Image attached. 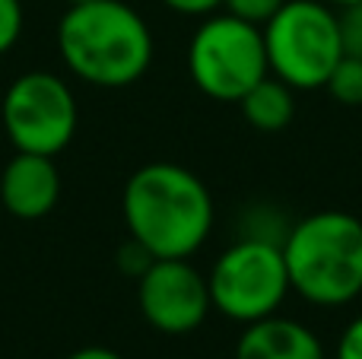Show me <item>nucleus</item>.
I'll return each mask as SVG.
<instances>
[{"instance_id": "f257e3e1", "label": "nucleus", "mask_w": 362, "mask_h": 359, "mask_svg": "<svg viewBox=\"0 0 362 359\" xmlns=\"http://www.w3.org/2000/svg\"><path fill=\"white\" fill-rule=\"evenodd\" d=\"M121 213L153 258H191L213 229V194L185 165L150 163L127 178Z\"/></svg>"}, {"instance_id": "f03ea898", "label": "nucleus", "mask_w": 362, "mask_h": 359, "mask_svg": "<svg viewBox=\"0 0 362 359\" xmlns=\"http://www.w3.org/2000/svg\"><path fill=\"white\" fill-rule=\"evenodd\" d=\"M57 48L76 80L99 89H124L153 64V32L124 0L70 4L57 25Z\"/></svg>"}, {"instance_id": "7ed1b4c3", "label": "nucleus", "mask_w": 362, "mask_h": 359, "mask_svg": "<svg viewBox=\"0 0 362 359\" xmlns=\"http://www.w3.org/2000/svg\"><path fill=\"white\" fill-rule=\"evenodd\" d=\"M289 290L334 309L362 293V220L346 210H318L293 223L283 239Z\"/></svg>"}, {"instance_id": "20e7f679", "label": "nucleus", "mask_w": 362, "mask_h": 359, "mask_svg": "<svg viewBox=\"0 0 362 359\" xmlns=\"http://www.w3.org/2000/svg\"><path fill=\"white\" fill-rule=\"evenodd\" d=\"M261 32L270 73L293 89H325L344 57L340 13L325 0H286Z\"/></svg>"}, {"instance_id": "39448f33", "label": "nucleus", "mask_w": 362, "mask_h": 359, "mask_svg": "<svg viewBox=\"0 0 362 359\" xmlns=\"http://www.w3.org/2000/svg\"><path fill=\"white\" fill-rule=\"evenodd\" d=\"M187 73L194 86L216 102H238L270 73L261 25L232 13H210L187 45Z\"/></svg>"}, {"instance_id": "423d86ee", "label": "nucleus", "mask_w": 362, "mask_h": 359, "mask_svg": "<svg viewBox=\"0 0 362 359\" xmlns=\"http://www.w3.org/2000/svg\"><path fill=\"white\" fill-rule=\"evenodd\" d=\"M210 302L223 318L238 324L261 322L276 315L283 299L289 296V273L283 261V245L267 239L232 242L210 267Z\"/></svg>"}, {"instance_id": "0eeeda50", "label": "nucleus", "mask_w": 362, "mask_h": 359, "mask_svg": "<svg viewBox=\"0 0 362 359\" xmlns=\"http://www.w3.org/2000/svg\"><path fill=\"white\" fill-rule=\"evenodd\" d=\"M4 131L16 153L57 156L67 150L80 124L76 95L57 73L29 70L19 73L4 93Z\"/></svg>"}, {"instance_id": "6e6552de", "label": "nucleus", "mask_w": 362, "mask_h": 359, "mask_svg": "<svg viewBox=\"0 0 362 359\" xmlns=\"http://www.w3.org/2000/svg\"><path fill=\"white\" fill-rule=\"evenodd\" d=\"M137 302L159 334H191L206 322L213 302L206 277L187 258H156L137 280Z\"/></svg>"}, {"instance_id": "1a4fd4ad", "label": "nucleus", "mask_w": 362, "mask_h": 359, "mask_svg": "<svg viewBox=\"0 0 362 359\" xmlns=\"http://www.w3.org/2000/svg\"><path fill=\"white\" fill-rule=\"evenodd\" d=\"M61 201V172L54 156L16 153L0 172V204L16 220H42Z\"/></svg>"}, {"instance_id": "9d476101", "label": "nucleus", "mask_w": 362, "mask_h": 359, "mask_svg": "<svg viewBox=\"0 0 362 359\" xmlns=\"http://www.w3.org/2000/svg\"><path fill=\"white\" fill-rule=\"evenodd\" d=\"M235 359H325V343L296 318L267 315L245 324L235 343Z\"/></svg>"}, {"instance_id": "9b49d317", "label": "nucleus", "mask_w": 362, "mask_h": 359, "mask_svg": "<svg viewBox=\"0 0 362 359\" xmlns=\"http://www.w3.org/2000/svg\"><path fill=\"white\" fill-rule=\"evenodd\" d=\"M238 108H242L245 121H248L255 131H261V134L286 131L296 114L293 86H286L280 76L267 73L261 83H255V86L238 99Z\"/></svg>"}, {"instance_id": "f8f14e48", "label": "nucleus", "mask_w": 362, "mask_h": 359, "mask_svg": "<svg viewBox=\"0 0 362 359\" xmlns=\"http://www.w3.org/2000/svg\"><path fill=\"white\" fill-rule=\"evenodd\" d=\"M325 89L331 93L334 102H340V105L359 108L362 105V57H350V54L340 57L334 73L327 76Z\"/></svg>"}, {"instance_id": "ddd939ff", "label": "nucleus", "mask_w": 362, "mask_h": 359, "mask_svg": "<svg viewBox=\"0 0 362 359\" xmlns=\"http://www.w3.org/2000/svg\"><path fill=\"white\" fill-rule=\"evenodd\" d=\"M286 0H223V10L251 25H267Z\"/></svg>"}, {"instance_id": "4468645a", "label": "nucleus", "mask_w": 362, "mask_h": 359, "mask_svg": "<svg viewBox=\"0 0 362 359\" xmlns=\"http://www.w3.org/2000/svg\"><path fill=\"white\" fill-rule=\"evenodd\" d=\"M153 252L146 245H140L137 239H127L124 245L118 248V267H121V273L124 277H134V280H140L146 271H150V264H153Z\"/></svg>"}, {"instance_id": "2eb2a0df", "label": "nucleus", "mask_w": 362, "mask_h": 359, "mask_svg": "<svg viewBox=\"0 0 362 359\" xmlns=\"http://www.w3.org/2000/svg\"><path fill=\"white\" fill-rule=\"evenodd\" d=\"M340 42H344V54L362 57V6L350 4L340 6Z\"/></svg>"}, {"instance_id": "dca6fc26", "label": "nucleus", "mask_w": 362, "mask_h": 359, "mask_svg": "<svg viewBox=\"0 0 362 359\" xmlns=\"http://www.w3.org/2000/svg\"><path fill=\"white\" fill-rule=\"evenodd\" d=\"M23 4L19 0H0V54L13 48L23 35Z\"/></svg>"}, {"instance_id": "f3484780", "label": "nucleus", "mask_w": 362, "mask_h": 359, "mask_svg": "<svg viewBox=\"0 0 362 359\" xmlns=\"http://www.w3.org/2000/svg\"><path fill=\"white\" fill-rule=\"evenodd\" d=\"M334 359H362V315H356L350 324L344 328L337 341V353Z\"/></svg>"}, {"instance_id": "a211bd4d", "label": "nucleus", "mask_w": 362, "mask_h": 359, "mask_svg": "<svg viewBox=\"0 0 362 359\" xmlns=\"http://www.w3.org/2000/svg\"><path fill=\"white\" fill-rule=\"evenodd\" d=\"M163 4L181 16H210V13L223 10V0H163Z\"/></svg>"}, {"instance_id": "6ab92c4d", "label": "nucleus", "mask_w": 362, "mask_h": 359, "mask_svg": "<svg viewBox=\"0 0 362 359\" xmlns=\"http://www.w3.org/2000/svg\"><path fill=\"white\" fill-rule=\"evenodd\" d=\"M67 359H124V356L115 353V350H108V347H80V350H74Z\"/></svg>"}, {"instance_id": "aec40b11", "label": "nucleus", "mask_w": 362, "mask_h": 359, "mask_svg": "<svg viewBox=\"0 0 362 359\" xmlns=\"http://www.w3.org/2000/svg\"><path fill=\"white\" fill-rule=\"evenodd\" d=\"M325 4H331V6H350V4H359V0H325Z\"/></svg>"}, {"instance_id": "412c9836", "label": "nucleus", "mask_w": 362, "mask_h": 359, "mask_svg": "<svg viewBox=\"0 0 362 359\" xmlns=\"http://www.w3.org/2000/svg\"><path fill=\"white\" fill-rule=\"evenodd\" d=\"M67 4H86V0H67Z\"/></svg>"}, {"instance_id": "4be33fe9", "label": "nucleus", "mask_w": 362, "mask_h": 359, "mask_svg": "<svg viewBox=\"0 0 362 359\" xmlns=\"http://www.w3.org/2000/svg\"><path fill=\"white\" fill-rule=\"evenodd\" d=\"M359 6H362V0H359Z\"/></svg>"}]
</instances>
